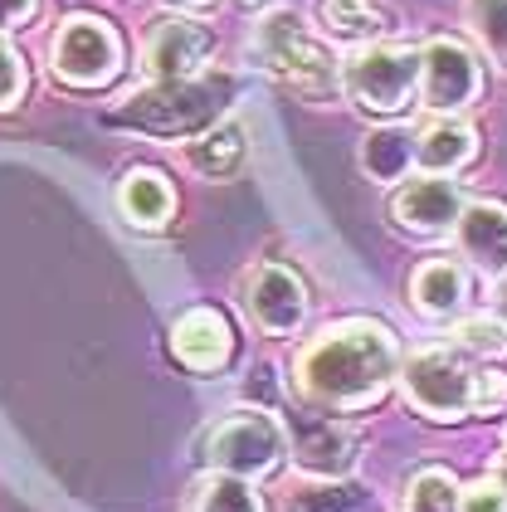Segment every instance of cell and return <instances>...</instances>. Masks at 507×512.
Returning a JSON list of instances; mask_svg holds the SVG:
<instances>
[{
    "label": "cell",
    "instance_id": "6da1fadb",
    "mask_svg": "<svg viewBox=\"0 0 507 512\" xmlns=\"http://www.w3.org/2000/svg\"><path fill=\"white\" fill-rule=\"evenodd\" d=\"M303 391L317 405L332 410H361L376 395L386 391V381L395 376V347L390 332L376 322H347L327 337H317L303 352Z\"/></svg>",
    "mask_w": 507,
    "mask_h": 512
},
{
    "label": "cell",
    "instance_id": "7a4b0ae2",
    "mask_svg": "<svg viewBox=\"0 0 507 512\" xmlns=\"http://www.w3.org/2000/svg\"><path fill=\"white\" fill-rule=\"evenodd\" d=\"M220 113V93L210 83H191V79H166L127 98L113 113L117 127H137V132H152V137H186L210 127Z\"/></svg>",
    "mask_w": 507,
    "mask_h": 512
},
{
    "label": "cell",
    "instance_id": "3957f363",
    "mask_svg": "<svg viewBox=\"0 0 507 512\" xmlns=\"http://www.w3.org/2000/svg\"><path fill=\"white\" fill-rule=\"evenodd\" d=\"M259 54L278 79L303 98H327L337 88V64L317 40L303 35L298 15H269L259 30Z\"/></svg>",
    "mask_w": 507,
    "mask_h": 512
},
{
    "label": "cell",
    "instance_id": "277c9868",
    "mask_svg": "<svg viewBox=\"0 0 507 512\" xmlns=\"http://www.w3.org/2000/svg\"><path fill=\"white\" fill-rule=\"evenodd\" d=\"M420 83V54L400 44H371L347 59V93L371 113H400Z\"/></svg>",
    "mask_w": 507,
    "mask_h": 512
},
{
    "label": "cell",
    "instance_id": "5b68a950",
    "mask_svg": "<svg viewBox=\"0 0 507 512\" xmlns=\"http://www.w3.org/2000/svg\"><path fill=\"white\" fill-rule=\"evenodd\" d=\"M405 395L429 420H464L473 415V366L454 352H420L405 366Z\"/></svg>",
    "mask_w": 507,
    "mask_h": 512
},
{
    "label": "cell",
    "instance_id": "8992f818",
    "mask_svg": "<svg viewBox=\"0 0 507 512\" xmlns=\"http://www.w3.org/2000/svg\"><path fill=\"white\" fill-rule=\"evenodd\" d=\"M210 469L234 473V478H259L283 459V430L259 410H239L225 425H215L205 439Z\"/></svg>",
    "mask_w": 507,
    "mask_h": 512
},
{
    "label": "cell",
    "instance_id": "52a82bcc",
    "mask_svg": "<svg viewBox=\"0 0 507 512\" xmlns=\"http://www.w3.org/2000/svg\"><path fill=\"white\" fill-rule=\"evenodd\" d=\"M122 69V44L117 35L93 20V15H74L59 35H54V74L78 88H98Z\"/></svg>",
    "mask_w": 507,
    "mask_h": 512
},
{
    "label": "cell",
    "instance_id": "ba28073f",
    "mask_svg": "<svg viewBox=\"0 0 507 512\" xmlns=\"http://www.w3.org/2000/svg\"><path fill=\"white\" fill-rule=\"evenodd\" d=\"M420 79H425L429 108L454 113L478 93V64H473V54L459 40H434L420 54Z\"/></svg>",
    "mask_w": 507,
    "mask_h": 512
},
{
    "label": "cell",
    "instance_id": "9c48e42d",
    "mask_svg": "<svg viewBox=\"0 0 507 512\" xmlns=\"http://www.w3.org/2000/svg\"><path fill=\"white\" fill-rule=\"evenodd\" d=\"M249 317L273 332V337H283V332H298L303 327V317H308V293H303V283L288 274V269H278V264H264L259 274L249 278Z\"/></svg>",
    "mask_w": 507,
    "mask_h": 512
},
{
    "label": "cell",
    "instance_id": "30bf717a",
    "mask_svg": "<svg viewBox=\"0 0 507 512\" xmlns=\"http://www.w3.org/2000/svg\"><path fill=\"white\" fill-rule=\"evenodd\" d=\"M459 215H464L459 186L444 181V176L410 181V186L395 196V220H400L405 230H420V235H444V230H454Z\"/></svg>",
    "mask_w": 507,
    "mask_h": 512
},
{
    "label": "cell",
    "instance_id": "8fae6325",
    "mask_svg": "<svg viewBox=\"0 0 507 512\" xmlns=\"http://www.w3.org/2000/svg\"><path fill=\"white\" fill-rule=\"evenodd\" d=\"M210 35L191 25V20H161L152 30V44H147V69H152L156 79H191L195 69L205 64V54H210Z\"/></svg>",
    "mask_w": 507,
    "mask_h": 512
},
{
    "label": "cell",
    "instance_id": "7c38bea8",
    "mask_svg": "<svg viewBox=\"0 0 507 512\" xmlns=\"http://www.w3.org/2000/svg\"><path fill=\"white\" fill-rule=\"evenodd\" d=\"M459 249L483 269L488 278L507 274V205H493V200H478L459 215Z\"/></svg>",
    "mask_w": 507,
    "mask_h": 512
},
{
    "label": "cell",
    "instance_id": "4fadbf2b",
    "mask_svg": "<svg viewBox=\"0 0 507 512\" xmlns=\"http://www.w3.org/2000/svg\"><path fill=\"white\" fill-rule=\"evenodd\" d=\"M230 347H234L230 322L220 313H210V308H191L171 332V352L181 356L191 371H220L230 361Z\"/></svg>",
    "mask_w": 507,
    "mask_h": 512
},
{
    "label": "cell",
    "instance_id": "5bb4252c",
    "mask_svg": "<svg viewBox=\"0 0 507 512\" xmlns=\"http://www.w3.org/2000/svg\"><path fill=\"white\" fill-rule=\"evenodd\" d=\"M351 449H356V439L342 425H332V420H303L298 425V464L308 473H322V478L347 473Z\"/></svg>",
    "mask_w": 507,
    "mask_h": 512
},
{
    "label": "cell",
    "instance_id": "9a60e30c",
    "mask_svg": "<svg viewBox=\"0 0 507 512\" xmlns=\"http://www.w3.org/2000/svg\"><path fill=\"white\" fill-rule=\"evenodd\" d=\"M122 215L132 220V225H142V230H156V225H166V215H171V186H166V176L161 171H127L122 176Z\"/></svg>",
    "mask_w": 507,
    "mask_h": 512
},
{
    "label": "cell",
    "instance_id": "2e32d148",
    "mask_svg": "<svg viewBox=\"0 0 507 512\" xmlns=\"http://www.w3.org/2000/svg\"><path fill=\"white\" fill-rule=\"evenodd\" d=\"M464 293H468V278L454 259H429V264L415 269V303H420L425 313H434V317L459 313Z\"/></svg>",
    "mask_w": 507,
    "mask_h": 512
},
{
    "label": "cell",
    "instance_id": "e0dca14e",
    "mask_svg": "<svg viewBox=\"0 0 507 512\" xmlns=\"http://www.w3.org/2000/svg\"><path fill=\"white\" fill-rule=\"evenodd\" d=\"M468 157H473V132H468L464 122H434L425 137H420V147H415V161L425 171H434V176L464 166Z\"/></svg>",
    "mask_w": 507,
    "mask_h": 512
},
{
    "label": "cell",
    "instance_id": "ac0fdd59",
    "mask_svg": "<svg viewBox=\"0 0 507 512\" xmlns=\"http://www.w3.org/2000/svg\"><path fill=\"white\" fill-rule=\"evenodd\" d=\"M244 127L239 122H225V127H215L210 137H200L191 142V161L195 171H205V176H230L234 166L244 161Z\"/></svg>",
    "mask_w": 507,
    "mask_h": 512
},
{
    "label": "cell",
    "instance_id": "d6986e66",
    "mask_svg": "<svg viewBox=\"0 0 507 512\" xmlns=\"http://www.w3.org/2000/svg\"><path fill=\"white\" fill-rule=\"evenodd\" d=\"M191 512H264L259 493H254V478H234V473H215L200 483Z\"/></svg>",
    "mask_w": 507,
    "mask_h": 512
},
{
    "label": "cell",
    "instance_id": "ffe728a7",
    "mask_svg": "<svg viewBox=\"0 0 507 512\" xmlns=\"http://www.w3.org/2000/svg\"><path fill=\"white\" fill-rule=\"evenodd\" d=\"M410 157H415V147H410V137L395 132V127L371 132V137H366V152H361L366 171H371L376 181H400V176L410 171Z\"/></svg>",
    "mask_w": 507,
    "mask_h": 512
},
{
    "label": "cell",
    "instance_id": "44dd1931",
    "mask_svg": "<svg viewBox=\"0 0 507 512\" xmlns=\"http://www.w3.org/2000/svg\"><path fill=\"white\" fill-rule=\"evenodd\" d=\"M322 20H327V30L337 40H347V44L371 40L381 30V15L366 0H322Z\"/></svg>",
    "mask_w": 507,
    "mask_h": 512
},
{
    "label": "cell",
    "instance_id": "7402d4cb",
    "mask_svg": "<svg viewBox=\"0 0 507 512\" xmlns=\"http://www.w3.org/2000/svg\"><path fill=\"white\" fill-rule=\"evenodd\" d=\"M405 512H459V488H454V473L420 469V473H415V483H410Z\"/></svg>",
    "mask_w": 507,
    "mask_h": 512
},
{
    "label": "cell",
    "instance_id": "603a6c76",
    "mask_svg": "<svg viewBox=\"0 0 507 512\" xmlns=\"http://www.w3.org/2000/svg\"><path fill=\"white\" fill-rule=\"evenodd\" d=\"M20 93H25V59H20V49L0 35V113L5 108H15L20 103Z\"/></svg>",
    "mask_w": 507,
    "mask_h": 512
},
{
    "label": "cell",
    "instance_id": "cb8c5ba5",
    "mask_svg": "<svg viewBox=\"0 0 507 512\" xmlns=\"http://www.w3.org/2000/svg\"><path fill=\"white\" fill-rule=\"evenodd\" d=\"M459 512H507V483L503 478H473L459 493Z\"/></svg>",
    "mask_w": 507,
    "mask_h": 512
},
{
    "label": "cell",
    "instance_id": "d4e9b609",
    "mask_svg": "<svg viewBox=\"0 0 507 512\" xmlns=\"http://www.w3.org/2000/svg\"><path fill=\"white\" fill-rule=\"evenodd\" d=\"M473 10H478V30L488 49L507 64V0H473Z\"/></svg>",
    "mask_w": 507,
    "mask_h": 512
},
{
    "label": "cell",
    "instance_id": "484cf974",
    "mask_svg": "<svg viewBox=\"0 0 507 512\" xmlns=\"http://www.w3.org/2000/svg\"><path fill=\"white\" fill-rule=\"evenodd\" d=\"M459 342H464L468 352H503L507 327L498 317H468L464 327H459Z\"/></svg>",
    "mask_w": 507,
    "mask_h": 512
},
{
    "label": "cell",
    "instance_id": "4316f807",
    "mask_svg": "<svg viewBox=\"0 0 507 512\" xmlns=\"http://www.w3.org/2000/svg\"><path fill=\"white\" fill-rule=\"evenodd\" d=\"M507 405V376L503 371H473V415H493Z\"/></svg>",
    "mask_w": 507,
    "mask_h": 512
},
{
    "label": "cell",
    "instance_id": "83f0119b",
    "mask_svg": "<svg viewBox=\"0 0 507 512\" xmlns=\"http://www.w3.org/2000/svg\"><path fill=\"white\" fill-rule=\"evenodd\" d=\"M39 0H0V30H10V25H20V20H30L35 15Z\"/></svg>",
    "mask_w": 507,
    "mask_h": 512
},
{
    "label": "cell",
    "instance_id": "f1b7e54d",
    "mask_svg": "<svg viewBox=\"0 0 507 512\" xmlns=\"http://www.w3.org/2000/svg\"><path fill=\"white\" fill-rule=\"evenodd\" d=\"M181 5H200V0H181Z\"/></svg>",
    "mask_w": 507,
    "mask_h": 512
}]
</instances>
